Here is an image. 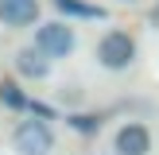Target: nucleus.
<instances>
[{"label": "nucleus", "mask_w": 159, "mask_h": 155, "mask_svg": "<svg viewBox=\"0 0 159 155\" xmlns=\"http://www.w3.org/2000/svg\"><path fill=\"white\" fill-rule=\"evenodd\" d=\"M97 62L109 74L128 70L132 62H136V39H132L128 31H120V27H109L105 35L97 39Z\"/></svg>", "instance_id": "nucleus-1"}, {"label": "nucleus", "mask_w": 159, "mask_h": 155, "mask_svg": "<svg viewBox=\"0 0 159 155\" xmlns=\"http://www.w3.org/2000/svg\"><path fill=\"white\" fill-rule=\"evenodd\" d=\"M12 151L16 155H51L54 151V132L39 116H23L12 128Z\"/></svg>", "instance_id": "nucleus-2"}, {"label": "nucleus", "mask_w": 159, "mask_h": 155, "mask_svg": "<svg viewBox=\"0 0 159 155\" xmlns=\"http://www.w3.org/2000/svg\"><path fill=\"white\" fill-rule=\"evenodd\" d=\"M35 46L47 54L51 62L58 58H70L78 51V31L70 27L66 20H51V23H39L35 27Z\"/></svg>", "instance_id": "nucleus-3"}, {"label": "nucleus", "mask_w": 159, "mask_h": 155, "mask_svg": "<svg viewBox=\"0 0 159 155\" xmlns=\"http://www.w3.org/2000/svg\"><path fill=\"white\" fill-rule=\"evenodd\" d=\"M152 128L144 120H124L113 132V155H152Z\"/></svg>", "instance_id": "nucleus-4"}, {"label": "nucleus", "mask_w": 159, "mask_h": 155, "mask_svg": "<svg viewBox=\"0 0 159 155\" xmlns=\"http://www.w3.org/2000/svg\"><path fill=\"white\" fill-rule=\"evenodd\" d=\"M12 66H16V74L27 78V82H43V78H51V66H54V62L31 43V46H20V51L12 54Z\"/></svg>", "instance_id": "nucleus-5"}, {"label": "nucleus", "mask_w": 159, "mask_h": 155, "mask_svg": "<svg viewBox=\"0 0 159 155\" xmlns=\"http://www.w3.org/2000/svg\"><path fill=\"white\" fill-rule=\"evenodd\" d=\"M0 23L12 31L39 23V0H0Z\"/></svg>", "instance_id": "nucleus-6"}, {"label": "nucleus", "mask_w": 159, "mask_h": 155, "mask_svg": "<svg viewBox=\"0 0 159 155\" xmlns=\"http://www.w3.org/2000/svg\"><path fill=\"white\" fill-rule=\"evenodd\" d=\"M62 16L70 20H105V8L101 4H89V0H51Z\"/></svg>", "instance_id": "nucleus-7"}, {"label": "nucleus", "mask_w": 159, "mask_h": 155, "mask_svg": "<svg viewBox=\"0 0 159 155\" xmlns=\"http://www.w3.org/2000/svg\"><path fill=\"white\" fill-rule=\"evenodd\" d=\"M66 124L78 132V136H93V132L101 128V116H97V113H70Z\"/></svg>", "instance_id": "nucleus-8"}, {"label": "nucleus", "mask_w": 159, "mask_h": 155, "mask_svg": "<svg viewBox=\"0 0 159 155\" xmlns=\"http://www.w3.org/2000/svg\"><path fill=\"white\" fill-rule=\"evenodd\" d=\"M0 101H4L8 108H27V105H31V97L20 89V85H12V82H4V85H0Z\"/></svg>", "instance_id": "nucleus-9"}, {"label": "nucleus", "mask_w": 159, "mask_h": 155, "mask_svg": "<svg viewBox=\"0 0 159 155\" xmlns=\"http://www.w3.org/2000/svg\"><path fill=\"white\" fill-rule=\"evenodd\" d=\"M120 4H140V0H120Z\"/></svg>", "instance_id": "nucleus-10"}]
</instances>
